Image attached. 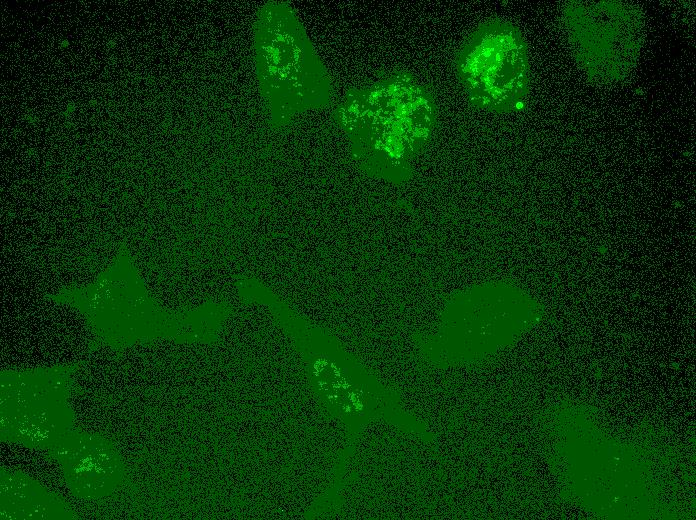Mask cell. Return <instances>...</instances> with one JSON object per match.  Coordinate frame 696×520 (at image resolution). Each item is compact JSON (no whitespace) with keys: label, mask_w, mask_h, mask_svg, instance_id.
I'll list each match as a JSON object with an SVG mask.
<instances>
[{"label":"cell","mask_w":696,"mask_h":520,"mask_svg":"<svg viewBox=\"0 0 696 520\" xmlns=\"http://www.w3.org/2000/svg\"><path fill=\"white\" fill-rule=\"evenodd\" d=\"M453 68L473 107L493 114L525 107L529 50L523 33L510 20L490 18L473 28L459 44Z\"/></svg>","instance_id":"cell-1"},{"label":"cell","mask_w":696,"mask_h":520,"mask_svg":"<svg viewBox=\"0 0 696 520\" xmlns=\"http://www.w3.org/2000/svg\"><path fill=\"white\" fill-rule=\"evenodd\" d=\"M464 354L479 357L513 341L538 318L537 302L522 289L493 282L471 287L457 299Z\"/></svg>","instance_id":"cell-4"},{"label":"cell","mask_w":696,"mask_h":520,"mask_svg":"<svg viewBox=\"0 0 696 520\" xmlns=\"http://www.w3.org/2000/svg\"><path fill=\"white\" fill-rule=\"evenodd\" d=\"M561 19L573 58L592 82L614 84L634 69L644 40V18L636 6L567 1Z\"/></svg>","instance_id":"cell-3"},{"label":"cell","mask_w":696,"mask_h":520,"mask_svg":"<svg viewBox=\"0 0 696 520\" xmlns=\"http://www.w3.org/2000/svg\"><path fill=\"white\" fill-rule=\"evenodd\" d=\"M370 100L375 112L370 142L377 172L403 183L436 132L435 98L413 75L398 70L377 83Z\"/></svg>","instance_id":"cell-2"}]
</instances>
